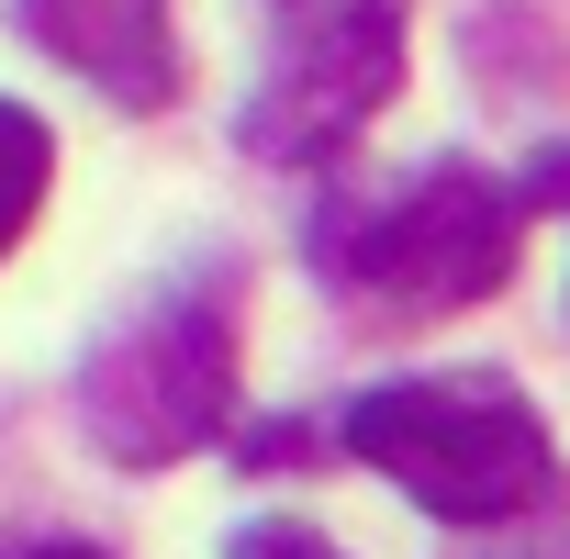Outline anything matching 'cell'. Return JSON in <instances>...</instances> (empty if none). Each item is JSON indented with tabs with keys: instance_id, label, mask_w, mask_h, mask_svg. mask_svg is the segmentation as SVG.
<instances>
[{
	"instance_id": "1",
	"label": "cell",
	"mask_w": 570,
	"mask_h": 559,
	"mask_svg": "<svg viewBox=\"0 0 570 559\" xmlns=\"http://www.w3.org/2000/svg\"><path fill=\"white\" fill-rule=\"evenodd\" d=\"M525 257V190H503L492 168H414L381 202H325L314 213V280L358 314L425 325L459 303H492Z\"/></svg>"
},
{
	"instance_id": "2",
	"label": "cell",
	"mask_w": 570,
	"mask_h": 559,
	"mask_svg": "<svg viewBox=\"0 0 570 559\" xmlns=\"http://www.w3.org/2000/svg\"><path fill=\"white\" fill-rule=\"evenodd\" d=\"M347 448L425 514L448 526H503L559 492L548 414L503 370H425V381H370L347 403Z\"/></svg>"
},
{
	"instance_id": "3",
	"label": "cell",
	"mask_w": 570,
	"mask_h": 559,
	"mask_svg": "<svg viewBox=\"0 0 570 559\" xmlns=\"http://www.w3.org/2000/svg\"><path fill=\"white\" fill-rule=\"evenodd\" d=\"M79 414H90L101 459H124V470H168V459L213 448L224 414H235V314L190 303V292L146 303L124 336L90 347Z\"/></svg>"
},
{
	"instance_id": "4",
	"label": "cell",
	"mask_w": 570,
	"mask_h": 559,
	"mask_svg": "<svg viewBox=\"0 0 570 559\" xmlns=\"http://www.w3.org/2000/svg\"><path fill=\"white\" fill-rule=\"evenodd\" d=\"M392 90H403V0H303L268 79L246 90V157L325 168L370 135Z\"/></svg>"
},
{
	"instance_id": "5",
	"label": "cell",
	"mask_w": 570,
	"mask_h": 559,
	"mask_svg": "<svg viewBox=\"0 0 570 559\" xmlns=\"http://www.w3.org/2000/svg\"><path fill=\"white\" fill-rule=\"evenodd\" d=\"M23 35L79 68L101 101L124 112H168L179 101V35H168V0H12Z\"/></svg>"
},
{
	"instance_id": "6",
	"label": "cell",
	"mask_w": 570,
	"mask_h": 559,
	"mask_svg": "<svg viewBox=\"0 0 570 559\" xmlns=\"http://www.w3.org/2000/svg\"><path fill=\"white\" fill-rule=\"evenodd\" d=\"M46 190H57V135H46V112H23L12 90H0V257L35 235Z\"/></svg>"
},
{
	"instance_id": "7",
	"label": "cell",
	"mask_w": 570,
	"mask_h": 559,
	"mask_svg": "<svg viewBox=\"0 0 570 559\" xmlns=\"http://www.w3.org/2000/svg\"><path fill=\"white\" fill-rule=\"evenodd\" d=\"M224 559H347L336 537H314L303 514H257V526H235V548Z\"/></svg>"
},
{
	"instance_id": "8",
	"label": "cell",
	"mask_w": 570,
	"mask_h": 559,
	"mask_svg": "<svg viewBox=\"0 0 570 559\" xmlns=\"http://www.w3.org/2000/svg\"><path fill=\"white\" fill-rule=\"evenodd\" d=\"M0 559H101V548H79V537H46V548H0Z\"/></svg>"
}]
</instances>
